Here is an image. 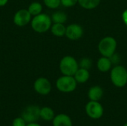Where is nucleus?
<instances>
[{"label":"nucleus","mask_w":127,"mask_h":126,"mask_svg":"<svg viewBox=\"0 0 127 126\" xmlns=\"http://www.w3.org/2000/svg\"><path fill=\"white\" fill-rule=\"evenodd\" d=\"M51 25L52 20L51 16L43 13L33 16L31 22V28L38 33H44L47 32L51 29Z\"/></svg>","instance_id":"nucleus-1"},{"label":"nucleus","mask_w":127,"mask_h":126,"mask_svg":"<svg viewBox=\"0 0 127 126\" xmlns=\"http://www.w3.org/2000/svg\"><path fill=\"white\" fill-rule=\"evenodd\" d=\"M59 68L63 75L74 76L80 67L79 63L74 57L71 56H65L61 59Z\"/></svg>","instance_id":"nucleus-2"},{"label":"nucleus","mask_w":127,"mask_h":126,"mask_svg":"<svg viewBox=\"0 0 127 126\" xmlns=\"http://www.w3.org/2000/svg\"><path fill=\"white\" fill-rule=\"evenodd\" d=\"M112 84L117 88H123L127 84V70L122 65H116L110 73Z\"/></svg>","instance_id":"nucleus-3"},{"label":"nucleus","mask_w":127,"mask_h":126,"mask_svg":"<svg viewBox=\"0 0 127 126\" xmlns=\"http://www.w3.org/2000/svg\"><path fill=\"white\" fill-rule=\"evenodd\" d=\"M117 48V41L112 36L103 37L98 44V50L103 56L111 57L115 53Z\"/></svg>","instance_id":"nucleus-4"},{"label":"nucleus","mask_w":127,"mask_h":126,"mask_svg":"<svg viewBox=\"0 0 127 126\" xmlns=\"http://www.w3.org/2000/svg\"><path fill=\"white\" fill-rule=\"evenodd\" d=\"M77 82L74 76L63 75L59 77L56 82V87L58 91L63 93L73 92L77 88Z\"/></svg>","instance_id":"nucleus-5"},{"label":"nucleus","mask_w":127,"mask_h":126,"mask_svg":"<svg viewBox=\"0 0 127 126\" xmlns=\"http://www.w3.org/2000/svg\"><path fill=\"white\" fill-rule=\"evenodd\" d=\"M86 113L92 120L100 119L104 113L102 105L98 101H89L86 105Z\"/></svg>","instance_id":"nucleus-6"},{"label":"nucleus","mask_w":127,"mask_h":126,"mask_svg":"<svg viewBox=\"0 0 127 126\" xmlns=\"http://www.w3.org/2000/svg\"><path fill=\"white\" fill-rule=\"evenodd\" d=\"M32 16L28 9H20L13 15V23L18 27H24L31 23Z\"/></svg>","instance_id":"nucleus-7"},{"label":"nucleus","mask_w":127,"mask_h":126,"mask_svg":"<svg viewBox=\"0 0 127 126\" xmlns=\"http://www.w3.org/2000/svg\"><path fill=\"white\" fill-rule=\"evenodd\" d=\"M33 89L37 94L45 96L51 91V83L45 77H39L33 83Z\"/></svg>","instance_id":"nucleus-8"},{"label":"nucleus","mask_w":127,"mask_h":126,"mask_svg":"<svg viewBox=\"0 0 127 126\" xmlns=\"http://www.w3.org/2000/svg\"><path fill=\"white\" fill-rule=\"evenodd\" d=\"M39 111L40 108L38 106L36 105H30L28 106L22 112V117L26 121V123H35L36 122L39 116Z\"/></svg>","instance_id":"nucleus-9"},{"label":"nucleus","mask_w":127,"mask_h":126,"mask_svg":"<svg viewBox=\"0 0 127 126\" xmlns=\"http://www.w3.org/2000/svg\"><path fill=\"white\" fill-rule=\"evenodd\" d=\"M83 35V28L79 24H71L66 27L65 36L70 40H78Z\"/></svg>","instance_id":"nucleus-10"},{"label":"nucleus","mask_w":127,"mask_h":126,"mask_svg":"<svg viewBox=\"0 0 127 126\" xmlns=\"http://www.w3.org/2000/svg\"><path fill=\"white\" fill-rule=\"evenodd\" d=\"M52 122L53 126H73L71 117L65 114L56 115Z\"/></svg>","instance_id":"nucleus-11"},{"label":"nucleus","mask_w":127,"mask_h":126,"mask_svg":"<svg viewBox=\"0 0 127 126\" xmlns=\"http://www.w3.org/2000/svg\"><path fill=\"white\" fill-rule=\"evenodd\" d=\"M103 96V90L99 85H94L89 89L88 97L91 101H100Z\"/></svg>","instance_id":"nucleus-12"},{"label":"nucleus","mask_w":127,"mask_h":126,"mask_svg":"<svg viewBox=\"0 0 127 126\" xmlns=\"http://www.w3.org/2000/svg\"><path fill=\"white\" fill-rule=\"evenodd\" d=\"M112 66V62L109 57L103 56L100 57L97 62V67L100 72H108Z\"/></svg>","instance_id":"nucleus-13"},{"label":"nucleus","mask_w":127,"mask_h":126,"mask_svg":"<svg viewBox=\"0 0 127 126\" xmlns=\"http://www.w3.org/2000/svg\"><path fill=\"white\" fill-rule=\"evenodd\" d=\"M74 79H76L77 83H85L86 82L90 77V73L88 69H85L83 68H79L74 75Z\"/></svg>","instance_id":"nucleus-14"},{"label":"nucleus","mask_w":127,"mask_h":126,"mask_svg":"<svg viewBox=\"0 0 127 126\" xmlns=\"http://www.w3.org/2000/svg\"><path fill=\"white\" fill-rule=\"evenodd\" d=\"M50 30H51V33L57 37H63L65 36L66 27L64 25V24L54 23L51 25Z\"/></svg>","instance_id":"nucleus-15"},{"label":"nucleus","mask_w":127,"mask_h":126,"mask_svg":"<svg viewBox=\"0 0 127 126\" xmlns=\"http://www.w3.org/2000/svg\"><path fill=\"white\" fill-rule=\"evenodd\" d=\"M40 118L45 121H51L54 120L55 114L54 110L50 107H43L40 108L39 111Z\"/></svg>","instance_id":"nucleus-16"},{"label":"nucleus","mask_w":127,"mask_h":126,"mask_svg":"<svg viewBox=\"0 0 127 126\" xmlns=\"http://www.w3.org/2000/svg\"><path fill=\"white\" fill-rule=\"evenodd\" d=\"M51 18L53 23L64 24L65 22H66L68 16L65 12H63L62 10H57L52 13Z\"/></svg>","instance_id":"nucleus-17"},{"label":"nucleus","mask_w":127,"mask_h":126,"mask_svg":"<svg viewBox=\"0 0 127 126\" xmlns=\"http://www.w3.org/2000/svg\"><path fill=\"white\" fill-rule=\"evenodd\" d=\"M100 2V0H78V3L84 9L92 10L96 8Z\"/></svg>","instance_id":"nucleus-18"},{"label":"nucleus","mask_w":127,"mask_h":126,"mask_svg":"<svg viewBox=\"0 0 127 126\" xmlns=\"http://www.w3.org/2000/svg\"><path fill=\"white\" fill-rule=\"evenodd\" d=\"M28 10L29 11L32 16L39 15L42 11V5L39 1H33L29 4Z\"/></svg>","instance_id":"nucleus-19"},{"label":"nucleus","mask_w":127,"mask_h":126,"mask_svg":"<svg viewBox=\"0 0 127 126\" xmlns=\"http://www.w3.org/2000/svg\"><path fill=\"white\" fill-rule=\"evenodd\" d=\"M43 2L50 9H57L61 4V0H43Z\"/></svg>","instance_id":"nucleus-20"},{"label":"nucleus","mask_w":127,"mask_h":126,"mask_svg":"<svg viewBox=\"0 0 127 126\" xmlns=\"http://www.w3.org/2000/svg\"><path fill=\"white\" fill-rule=\"evenodd\" d=\"M92 60L89 59V58H87V57H85V58H83L80 63H79V67L80 68H85V69H89L92 66Z\"/></svg>","instance_id":"nucleus-21"},{"label":"nucleus","mask_w":127,"mask_h":126,"mask_svg":"<svg viewBox=\"0 0 127 126\" xmlns=\"http://www.w3.org/2000/svg\"><path fill=\"white\" fill-rule=\"evenodd\" d=\"M26 121L21 117L15 118L12 122V126H26Z\"/></svg>","instance_id":"nucleus-22"},{"label":"nucleus","mask_w":127,"mask_h":126,"mask_svg":"<svg viewBox=\"0 0 127 126\" xmlns=\"http://www.w3.org/2000/svg\"><path fill=\"white\" fill-rule=\"evenodd\" d=\"M78 3V0H61V4L66 7H71Z\"/></svg>","instance_id":"nucleus-23"},{"label":"nucleus","mask_w":127,"mask_h":126,"mask_svg":"<svg viewBox=\"0 0 127 126\" xmlns=\"http://www.w3.org/2000/svg\"><path fill=\"white\" fill-rule=\"evenodd\" d=\"M122 19L124 23L127 26V9H126L122 13Z\"/></svg>","instance_id":"nucleus-24"},{"label":"nucleus","mask_w":127,"mask_h":126,"mask_svg":"<svg viewBox=\"0 0 127 126\" xmlns=\"http://www.w3.org/2000/svg\"><path fill=\"white\" fill-rule=\"evenodd\" d=\"M9 0H0V7H4L5 6Z\"/></svg>","instance_id":"nucleus-25"},{"label":"nucleus","mask_w":127,"mask_h":126,"mask_svg":"<svg viewBox=\"0 0 127 126\" xmlns=\"http://www.w3.org/2000/svg\"><path fill=\"white\" fill-rule=\"evenodd\" d=\"M26 126H41V125H39V124H38V123H36L35 122V123H30L27 124Z\"/></svg>","instance_id":"nucleus-26"},{"label":"nucleus","mask_w":127,"mask_h":126,"mask_svg":"<svg viewBox=\"0 0 127 126\" xmlns=\"http://www.w3.org/2000/svg\"><path fill=\"white\" fill-rule=\"evenodd\" d=\"M124 126H127V123H125V124L124 125Z\"/></svg>","instance_id":"nucleus-27"}]
</instances>
